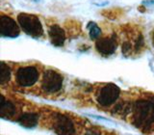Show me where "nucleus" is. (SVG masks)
<instances>
[{"label": "nucleus", "instance_id": "nucleus-1", "mask_svg": "<svg viewBox=\"0 0 154 135\" xmlns=\"http://www.w3.org/2000/svg\"><path fill=\"white\" fill-rule=\"evenodd\" d=\"M132 123L143 131H148L154 124V96L140 99L131 105Z\"/></svg>", "mask_w": 154, "mask_h": 135}, {"label": "nucleus", "instance_id": "nucleus-2", "mask_svg": "<svg viewBox=\"0 0 154 135\" xmlns=\"http://www.w3.org/2000/svg\"><path fill=\"white\" fill-rule=\"evenodd\" d=\"M17 22L19 26L28 36L38 39L43 35L42 24L37 16L32 14L20 13L17 16Z\"/></svg>", "mask_w": 154, "mask_h": 135}, {"label": "nucleus", "instance_id": "nucleus-3", "mask_svg": "<svg viewBox=\"0 0 154 135\" xmlns=\"http://www.w3.org/2000/svg\"><path fill=\"white\" fill-rule=\"evenodd\" d=\"M53 130L58 135H76L77 127L74 121L64 113H54L52 119Z\"/></svg>", "mask_w": 154, "mask_h": 135}, {"label": "nucleus", "instance_id": "nucleus-4", "mask_svg": "<svg viewBox=\"0 0 154 135\" xmlns=\"http://www.w3.org/2000/svg\"><path fill=\"white\" fill-rule=\"evenodd\" d=\"M40 78V71L35 66L19 67L16 71V82L19 87L29 88L35 85Z\"/></svg>", "mask_w": 154, "mask_h": 135}, {"label": "nucleus", "instance_id": "nucleus-5", "mask_svg": "<svg viewBox=\"0 0 154 135\" xmlns=\"http://www.w3.org/2000/svg\"><path fill=\"white\" fill-rule=\"evenodd\" d=\"M63 75L54 70H46L42 74V90L46 94H55L63 87Z\"/></svg>", "mask_w": 154, "mask_h": 135}, {"label": "nucleus", "instance_id": "nucleus-6", "mask_svg": "<svg viewBox=\"0 0 154 135\" xmlns=\"http://www.w3.org/2000/svg\"><path fill=\"white\" fill-rule=\"evenodd\" d=\"M119 95L120 89L119 87L114 83H108L98 91L96 100L100 106L108 107L117 101V99L119 98Z\"/></svg>", "mask_w": 154, "mask_h": 135}, {"label": "nucleus", "instance_id": "nucleus-7", "mask_svg": "<svg viewBox=\"0 0 154 135\" xmlns=\"http://www.w3.org/2000/svg\"><path fill=\"white\" fill-rule=\"evenodd\" d=\"M20 33V26L11 17L1 14L0 17V35L4 38H17Z\"/></svg>", "mask_w": 154, "mask_h": 135}, {"label": "nucleus", "instance_id": "nucleus-8", "mask_svg": "<svg viewBox=\"0 0 154 135\" xmlns=\"http://www.w3.org/2000/svg\"><path fill=\"white\" fill-rule=\"evenodd\" d=\"M95 48L103 56H110L118 48V38L116 35L100 38L96 41Z\"/></svg>", "mask_w": 154, "mask_h": 135}, {"label": "nucleus", "instance_id": "nucleus-9", "mask_svg": "<svg viewBox=\"0 0 154 135\" xmlns=\"http://www.w3.org/2000/svg\"><path fill=\"white\" fill-rule=\"evenodd\" d=\"M48 37L54 46H63L66 41V33L61 26L53 24L48 29Z\"/></svg>", "mask_w": 154, "mask_h": 135}, {"label": "nucleus", "instance_id": "nucleus-10", "mask_svg": "<svg viewBox=\"0 0 154 135\" xmlns=\"http://www.w3.org/2000/svg\"><path fill=\"white\" fill-rule=\"evenodd\" d=\"M18 124L23 127L33 128L37 127L38 123V115L37 113H23L17 119Z\"/></svg>", "mask_w": 154, "mask_h": 135}, {"label": "nucleus", "instance_id": "nucleus-11", "mask_svg": "<svg viewBox=\"0 0 154 135\" xmlns=\"http://www.w3.org/2000/svg\"><path fill=\"white\" fill-rule=\"evenodd\" d=\"M1 118L3 119H12L14 115L17 114V108L12 101L5 100V99L1 98Z\"/></svg>", "mask_w": 154, "mask_h": 135}, {"label": "nucleus", "instance_id": "nucleus-12", "mask_svg": "<svg viewBox=\"0 0 154 135\" xmlns=\"http://www.w3.org/2000/svg\"><path fill=\"white\" fill-rule=\"evenodd\" d=\"M87 29H88L89 35L91 40H98V39H100L102 32H101L100 27L94 21H90L87 24Z\"/></svg>", "mask_w": 154, "mask_h": 135}, {"label": "nucleus", "instance_id": "nucleus-13", "mask_svg": "<svg viewBox=\"0 0 154 135\" xmlns=\"http://www.w3.org/2000/svg\"><path fill=\"white\" fill-rule=\"evenodd\" d=\"M12 76V72L10 70V67L6 64L5 62L1 63V74H0V82H1V85L7 84L8 82L11 79Z\"/></svg>", "mask_w": 154, "mask_h": 135}, {"label": "nucleus", "instance_id": "nucleus-14", "mask_svg": "<svg viewBox=\"0 0 154 135\" xmlns=\"http://www.w3.org/2000/svg\"><path fill=\"white\" fill-rule=\"evenodd\" d=\"M144 46V41H143V37L140 34V35L137 37V39L135 40V43H134V47L136 51H140L143 47Z\"/></svg>", "mask_w": 154, "mask_h": 135}, {"label": "nucleus", "instance_id": "nucleus-15", "mask_svg": "<svg viewBox=\"0 0 154 135\" xmlns=\"http://www.w3.org/2000/svg\"><path fill=\"white\" fill-rule=\"evenodd\" d=\"M132 50V45L129 42H124L122 43V53L124 56H128L131 54Z\"/></svg>", "mask_w": 154, "mask_h": 135}, {"label": "nucleus", "instance_id": "nucleus-16", "mask_svg": "<svg viewBox=\"0 0 154 135\" xmlns=\"http://www.w3.org/2000/svg\"><path fill=\"white\" fill-rule=\"evenodd\" d=\"M142 5L148 9H154V0H143Z\"/></svg>", "mask_w": 154, "mask_h": 135}, {"label": "nucleus", "instance_id": "nucleus-17", "mask_svg": "<svg viewBox=\"0 0 154 135\" xmlns=\"http://www.w3.org/2000/svg\"><path fill=\"white\" fill-rule=\"evenodd\" d=\"M84 135H103V134H102V132H101L100 130H98V129L91 128V129H88V130H87Z\"/></svg>", "mask_w": 154, "mask_h": 135}, {"label": "nucleus", "instance_id": "nucleus-18", "mask_svg": "<svg viewBox=\"0 0 154 135\" xmlns=\"http://www.w3.org/2000/svg\"><path fill=\"white\" fill-rule=\"evenodd\" d=\"M152 41H153V46H154V34H153V37H152Z\"/></svg>", "mask_w": 154, "mask_h": 135}]
</instances>
